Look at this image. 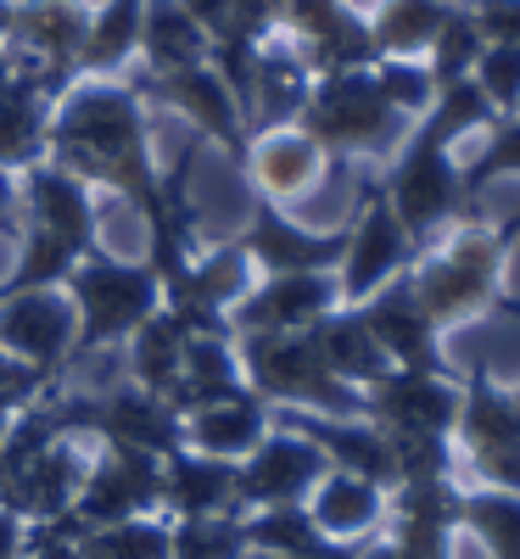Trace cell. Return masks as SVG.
Returning a JSON list of instances; mask_svg holds the SVG:
<instances>
[{
    "label": "cell",
    "mask_w": 520,
    "mask_h": 559,
    "mask_svg": "<svg viewBox=\"0 0 520 559\" xmlns=\"http://www.w3.org/2000/svg\"><path fill=\"white\" fill-rule=\"evenodd\" d=\"M330 308H342L336 274H258L252 292L229 308L235 336H286L308 331Z\"/></svg>",
    "instance_id": "2e32d148"
},
{
    "label": "cell",
    "mask_w": 520,
    "mask_h": 559,
    "mask_svg": "<svg viewBox=\"0 0 520 559\" xmlns=\"http://www.w3.org/2000/svg\"><path fill=\"white\" fill-rule=\"evenodd\" d=\"M482 51H487V34L476 28L470 7H453L448 23H442V34L432 39V51H425V68H432V79H437V90H442V84L470 79V68H476Z\"/></svg>",
    "instance_id": "8d00e7d4"
},
{
    "label": "cell",
    "mask_w": 520,
    "mask_h": 559,
    "mask_svg": "<svg viewBox=\"0 0 520 559\" xmlns=\"http://www.w3.org/2000/svg\"><path fill=\"white\" fill-rule=\"evenodd\" d=\"M358 559H409V554H403V543L387 532V537H369V543H358Z\"/></svg>",
    "instance_id": "681fc988"
},
{
    "label": "cell",
    "mask_w": 520,
    "mask_h": 559,
    "mask_svg": "<svg viewBox=\"0 0 520 559\" xmlns=\"http://www.w3.org/2000/svg\"><path fill=\"white\" fill-rule=\"evenodd\" d=\"M297 129L319 140L324 157H381L398 152L403 112H392L369 68H353V73H319L308 84Z\"/></svg>",
    "instance_id": "5b68a950"
},
{
    "label": "cell",
    "mask_w": 520,
    "mask_h": 559,
    "mask_svg": "<svg viewBox=\"0 0 520 559\" xmlns=\"http://www.w3.org/2000/svg\"><path fill=\"white\" fill-rule=\"evenodd\" d=\"M241 353V376L247 392L263 397L269 408H308V414H364V392L347 386L342 376H330V364L319 358L308 331L286 336H235Z\"/></svg>",
    "instance_id": "277c9868"
},
{
    "label": "cell",
    "mask_w": 520,
    "mask_h": 559,
    "mask_svg": "<svg viewBox=\"0 0 520 559\" xmlns=\"http://www.w3.org/2000/svg\"><path fill=\"white\" fill-rule=\"evenodd\" d=\"M174 7H185L202 28H208V39H218L224 34V17H229V0H174Z\"/></svg>",
    "instance_id": "ee69618b"
},
{
    "label": "cell",
    "mask_w": 520,
    "mask_h": 559,
    "mask_svg": "<svg viewBox=\"0 0 520 559\" xmlns=\"http://www.w3.org/2000/svg\"><path fill=\"white\" fill-rule=\"evenodd\" d=\"M73 269H79V252L68 241L23 224L17 229V263H12L7 280H0V297H7V292H39V286H68Z\"/></svg>",
    "instance_id": "836d02e7"
},
{
    "label": "cell",
    "mask_w": 520,
    "mask_h": 559,
    "mask_svg": "<svg viewBox=\"0 0 520 559\" xmlns=\"http://www.w3.org/2000/svg\"><path fill=\"white\" fill-rule=\"evenodd\" d=\"M252 258L241 252V241H224V247H197L174 274H163V302L185 308V313H213L229 319V308L252 292Z\"/></svg>",
    "instance_id": "ac0fdd59"
},
{
    "label": "cell",
    "mask_w": 520,
    "mask_h": 559,
    "mask_svg": "<svg viewBox=\"0 0 520 559\" xmlns=\"http://www.w3.org/2000/svg\"><path fill=\"white\" fill-rule=\"evenodd\" d=\"M168 548H174V521L140 515V521H118V526L84 532L79 559H168Z\"/></svg>",
    "instance_id": "d590c367"
},
{
    "label": "cell",
    "mask_w": 520,
    "mask_h": 559,
    "mask_svg": "<svg viewBox=\"0 0 520 559\" xmlns=\"http://www.w3.org/2000/svg\"><path fill=\"white\" fill-rule=\"evenodd\" d=\"M509 392H515V403H520V386H509Z\"/></svg>",
    "instance_id": "f5cc1de1"
},
{
    "label": "cell",
    "mask_w": 520,
    "mask_h": 559,
    "mask_svg": "<svg viewBox=\"0 0 520 559\" xmlns=\"http://www.w3.org/2000/svg\"><path fill=\"white\" fill-rule=\"evenodd\" d=\"M269 426H274V419H269V403L252 397V392H241V397H224V403H208V408H197V414H185L179 448L241 464V459L263 442Z\"/></svg>",
    "instance_id": "cb8c5ba5"
},
{
    "label": "cell",
    "mask_w": 520,
    "mask_h": 559,
    "mask_svg": "<svg viewBox=\"0 0 520 559\" xmlns=\"http://www.w3.org/2000/svg\"><path fill=\"white\" fill-rule=\"evenodd\" d=\"M247 174L258 185V197L263 202H297L308 197L314 185L324 179V152H319V140L303 134L297 123H280V129H263L258 140H247Z\"/></svg>",
    "instance_id": "d6986e66"
},
{
    "label": "cell",
    "mask_w": 520,
    "mask_h": 559,
    "mask_svg": "<svg viewBox=\"0 0 520 559\" xmlns=\"http://www.w3.org/2000/svg\"><path fill=\"white\" fill-rule=\"evenodd\" d=\"M140 51H146V62H152V79H163V73H179V68L208 62L213 39H208V28L185 12V7H174V0H157V7L146 12V23H140Z\"/></svg>",
    "instance_id": "f546056e"
},
{
    "label": "cell",
    "mask_w": 520,
    "mask_h": 559,
    "mask_svg": "<svg viewBox=\"0 0 520 559\" xmlns=\"http://www.w3.org/2000/svg\"><path fill=\"white\" fill-rule=\"evenodd\" d=\"M73 515L90 532L118 526V521H140V515H163V453L102 442V453L90 459L84 487L73 498Z\"/></svg>",
    "instance_id": "9c48e42d"
},
{
    "label": "cell",
    "mask_w": 520,
    "mask_h": 559,
    "mask_svg": "<svg viewBox=\"0 0 520 559\" xmlns=\"http://www.w3.org/2000/svg\"><path fill=\"white\" fill-rule=\"evenodd\" d=\"M168 559H247L241 515H202V521H174Z\"/></svg>",
    "instance_id": "f35d334b"
},
{
    "label": "cell",
    "mask_w": 520,
    "mask_h": 559,
    "mask_svg": "<svg viewBox=\"0 0 520 559\" xmlns=\"http://www.w3.org/2000/svg\"><path fill=\"white\" fill-rule=\"evenodd\" d=\"M330 471V459L292 426H269L263 442L235 464V498L247 509H280V503H308L314 481Z\"/></svg>",
    "instance_id": "7c38bea8"
},
{
    "label": "cell",
    "mask_w": 520,
    "mask_h": 559,
    "mask_svg": "<svg viewBox=\"0 0 520 559\" xmlns=\"http://www.w3.org/2000/svg\"><path fill=\"white\" fill-rule=\"evenodd\" d=\"M381 191H387L398 224L414 236V247L437 241L464 207V179H459L453 140H442L432 123H414L398 140L392 168L381 174Z\"/></svg>",
    "instance_id": "8992f818"
},
{
    "label": "cell",
    "mask_w": 520,
    "mask_h": 559,
    "mask_svg": "<svg viewBox=\"0 0 520 559\" xmlns=\"http://www.w3.org/2000/svg\"><path fill=\"white\" fill-rule=\"evenodd\" d=\"M84 28H90V17L73 7V0H28V7L12 17V34L28 45V57L39 51V68H45L51 84L79 62Z\"/></svg>",
    "instance_id": "4316f807"
},
{
    "label": "cell",
    "mask_w": 520,
    "mask_h": 559,
    "mask_svg": "<svg viewBox=\"0 0 520 559\" xmlns=\"http://www.w3.org/2000/svg\"><path fill=\"white\" fill-rule=\"evenodd\" d=\"M39 397H45V392H39ZM28 403H34V392H0V437L12 431V419H17Z\"/></svg>",
    "instance_id": "c3c4849f"
},
{
    "label": "cell",
    "mask_w": 520,
    "mask_h": 559,
    "mask_svg": "<svg viewBox=\"0 0 520 559\" xmlns=\"http://www.w3.org/2000/svg\"><path fill=\"white\" fill-rule=\"evenodd\" d=\"M17 79H23V62H17L12 51H0V96H7V90H12Z\"/></svg>",
    "instance_id": "f907efd6"
},
{
    "label": "cell",
    "mask_w": 520,
    "mask_h": 559,
    "mask_svg": "<svg viewBox=\"0 0 520 559\" xmlns=\"http://www.w3.org/2000/svg\"><path fill=\"white\" fill-rule=\"evenodd\" d=\"M247 559H358V543H319L308 554H247Z\"/></svg>",
    "instance_id": "bcb514c9"
},
{
    "label": "cell",
    "mask_w": 520,
    "mask_h": 559,
    "mask_svg": "<svg viewBox=\"0 0 520 559\" xmlns=\"http://www.w3.org/2000/svg\"><path fill=\"white\" fill-rule=\"evenodd\" d=\"M23 543H28V521L0 503V559H23Z\"/></svg>",
    "instance_id": "f6af8a7d"
},
{
    "label": "cell",
    "mask_w": 520,
    "mask_h": 559,
    "mask_svg": "<svg viewBox=\"0 0 520 559\" xmlns=\"http://www.w3.org/2000/svg\"><path fill=\"white\" fill-rule=\"evenodd\" d=\"M68 297L79 308V347H73V364H79L84 353L123 347L163 308V274L146 258L129 263L113 252H90L68 274Z\"/></svg>",
    "instance_id": "3957f363"
},
{
    "label": "cell",
    "mask_w": 520,
    "mask_h": 559,
    "mask_svg": "<svg viewBox=\"0 0 520 559\" xmlns=\"http://www.w3.org/2000/svg\"><path fill=\"white\" fill-rule=\"evenodd\" d=\"M364 324H369V336L381 342V353L392 358V369H432V376H453V364H448V347H442V324L425 313V302L414 297L409 286V269L398 280H387L375 297L358 302Z\"/></svg>",
    "instance_id": "9a60e30c"
},
{
    "label": "cell",
    "mask_w": 520,
    "mask_h": 559,
    "mask_svg": "<svg viewBox=\"0 0 520 559\" xmlns=\"http://www.w3.org/2000/svg\"><path fill=\"white\" fill-rule=\"evenodd\" d=\"M470 79H476V90L493 102L498 118L520 112V45H487L476 68H470Z\"/></svg>",
    "instance_id": "60d3db41"
},
{
    "label": "cell",
    "mask_w": 520,
    "mask_h": 559,
    "mask_svg": "<svg viewBox=\"0 0 520 559\" xmlns=\"http://www.w3.org/2000/svg\"><path fill=\"white\" fill-rule=\"evenodd\" d=\"M241 532H247V554H308L319 543H330L308 503H280V509H247L241 515Z\"/></svg>",
    "instance_id": "e575fe53"
},
{
    "label": "cell",
    "mask_w": 520,
    "mask_h": 559,
    "mask_svg": "<svg viewBox=\"0 0 520 559\" xmlns=\"http://www.w3.org/2000/svg\"><path fill=\"white\" fill-rule=\"evenodd\" d=\"M185 319L174 308H157L140 331L123 342V364H129V386L140 392H157L168 397L174 381H179V358H185Z\"/></svg>",
    "instance_id": "f1b7e54d"
},
{
    "label": "cell",
    "mask_w": 520,
    "mask_h": 559,
    "mask_svg": "<svg viewBox=\"0 0 520 559\" xmlns=\"http://www.w3.org/2000/svg\"><path fill=\"white\" fill-rule=\"evenodd\" d=\"M235 241H241V252L252 258L258 274H336V263L347 252V224L342 229H308L280 202L258 197L247 229Z\"/></svg>",
    "instance_id": "5bb4252c"
},
{
    "label": "cell",
    "mask_w": 520,
    "mask_h": 559,
    "mask_svg": "<svg viewBox=\"0 0 520 559\" xmlns=\"http://www.w3.org/2000/svg\"><path fill=\"white\" fill-rule=\"evenodd\" d=\"M73 426L79 437L90 431L96 442H118V448H146V453H174L179 448V426L185 414H174L168 397L140 392V386H113L107 397H73Z\"/></svg>",
    "instance_id": "e0dca14e"
},
{
    "label": "cell",
    "mask_w": 520,
    "mask_h": 559,
    "mask_svg": "<svg viewBox=\"0 0 520 559\" xmlns=\"http://www.w3.org/2000/svg\"><path fill=\"white\" fill-rule=\"evenodd\" d=\"M157 96L185 112L208 140H218V146L241 163L247 157V129H241V102L229 96V84L213 73V62H197V68H179V73H163L157 79Z\"/></svg>",
    "instance_id": "7402d4cb"
},
{
    "label": "cell",
    "mask_w": 520,
    "mask_h": 559,
    "mask_svg": "<svg viewBox=\"0 0 520 559\" xmlns=\"http://www.w3.org/2000/svg\"><path fill=\"white\" fill-rule=\"evenodd\" d=\"M470 17L487 34V45H520V0H476Z\"/></svg>",
    "instance_id": "b9f144b4"
},
{
    "label": "cell",
    "mask_w": 520,
    "mask_h": 559,
    "mask_svg": "<svg viewBox=\"0 0 520 559\" xmlns=\"http://www.w3.org/2000/svg\"><path fill=\"white\" fill-rule=\"evenodd\" d=\"M308 336H314V347H319V358L330 364V376H342L347 386H375L392 369V358L381 353V342L369 336V324H364V313L358 308H330L319 324H308Z\"/></svg>",
    "instance_id": "484cf974"
},
{
    "label": "cell",
    "mask_w": 520,
    "mask_h": 559,
    "mask_svg": "<svg viewBox=\"0 0 520 559\" xmlns=\"http://www.w3.org/2000/svg\"><path fill=\"white\" fill-rule=\"evenodd\" d=\"M17 218H23V213H17V174L0 168V229H23Z\"/></svg>",
    "instance_id": "7dc6e473"
},
{
    "label": "cell",
    "mask_w": 520,
    "mask_h": 559,
    "mask_svg": "<svg viewBox=\"0 0 520 559\" xmlns=\"http://www.w3.org/2000/svg\"><path fill=\"white\" fill-rule=\"evenodd\" d=\"M140 23H146V0H107V7L90 17L73 68H90V73L118 68L129 51H140Z\"/></svg>",
    "instance_id": "d6a6232c"
},
{
    "label": "cell",
    "mask_w": 520,
    "mask_h": 559,
    "mask_svg": "<svg viewBox=\"0 0 520 559\" xmlns=\"http://www.w3.org/2000/svg\"><path fill=\"white\" fill-rule=\"evenodd\" d=\"M12 17H17V7H12V0H0V34H12Z\"/></svg>",
    "instance_id": "816d5d0a"
},
{
    "label": "cell",
    "mask_w": 520,
    "mask_h": 559,
    "mask_svg": "<svg viewBox=\"0 0 520 559\" xmlns=\"http://www.w3.org/2000/svg\"><path fill=\"white\" fill-rule=\"evenodd\" d=\"M308 515L330 543H369L387 526V487H375L353 471H324L308 492Z\"/></svg>",
    "instance_id": "603a6c76"
},
{
    "label": "cell",
    "mask_w": 520,
    "mask_h": 559,
    "mask_svg": "<svg viewBox=\"0 0 520 559\" xmlns=\"http://www.w3.org/2000/svg\"><path fill=\"white\" fill-rule=\"evenodd\" d=\"M459 179H464V202L482 197L493 179H520V112H509V118H498V123L487 129V140L476 146V157L459 168Z\"/></svg>",
    "instance_id": "74e56055"
},
{
    "label": "cell",
    "mask_w": 520,
    "mask_h": 559,
    "mask_svg": "<svg viewBox=\"0 0 520 559\" xmlns=\"http://www.w3.org/2000/svg\"><path fill=\"white\" fill-rule=\"evenodd\" d=\"M84 471L90 459H79L73 437H57L45 453H34L23 471L12 476V487L0 492V503L12 509V515H23L28 526L34 521H57V515H73V498L84 487Z\"/></svg>",
    "instance_id": "ffe728a7"
},
{
    "label": "cell",
    "mask_w": 520,
    "mask_h": 559,
    "mask_svg": "<svg viewBox=\"0 0 520 559\" xmlns=\"http://www.w3.org/2000/svg\"><path fill=\"white\" fill-rule=\"evenodd\" d=\"M247 376H241V353L235 336H185V358H179V381L168 392L174 414H197L208 403L241 397Z\"/></svg>",
    "instance_id": "d4e9b609"
},
{
    "label": "cell",
    "mask_w": 520,
    "mask_h": 559,
    "mask_svg": "<svg viewBox=\"0 0 520 559\" xmlns=\"http://www.w3.org/2000/svg\"><path fill=\"white\" fill-rule=\"evenodd\" d=\"M202 515H241L235 459H208L191 448H174L163 459V521H202Z\"/></svg>",
    "instance_id": "44dd1931"
},
{
    "label": "cell",
    "mask_w": 520,
    "mask_h": 559,
    "mask_svg": "<svg viewBox=\"0 0 520 559\" xmlns=\"http://www.w3.org/2000/svg\"><path fill=\"white\" fill-rule=\"evenodd\" d=\"M459 532H470L487 559H520V492L504 487H464L459 498Z\"/></svg>",
    "instance_id": "1f68e13d"
},
{
    "label": "cell",
    "mask_w": 520,
    "mask_h": 559,
    "mask_svg": "<svg viewBox=\"0 0 520 559\" xmlns=\"http://www.w3.org/2000/svg\"><path fill=\"white\" fill-rule=\"evenodd\" d=\"M45 79L23 68V79L0 96V168L23 174L45 163V140H51V118H45Z\"/></svg>",
    "instance_id": "83f0119b"
},
{
    "label": "cell",
    "mask_w": 520,
    "mask_h": 559,
    "mask_svg": "<svg viewBox=\"0 0 520 559\" xmlns=\"http://www.w3.org/2000/svg\"><path fill=\"white\" fill-rule=\"evenodd\" d=\"M453 0H381L369 17V39L381 57H425L442 34Z\"/></svg>",
    "instance_id": "4dcf8cb0"
},
{
    "label": "cell",
    "mask_w": 520,
    "mask_h": 559,
    "mask_svg": "<svg viewBox=\"0 0 520 559\" xmlns=\"http://www.w3.org/2000/svg\"><path fill=\"white\" fill-rule=\"evenodd\" d=\"M79 347V308L68 286H39V292H7L0 297V353L39 369V376H62Z\"/></svg>",
    "instance_id": "30bf717a"
},
{
    "label": "cell",
    "mask_w": 520,
    "mask_h": 559,
    "mask_svg": "<svg viewBox=\"0 0 520 559\" xmlns=\"http://www.w3.org/2000/svg\"><path fill=\"white\" fill-rule=\"evenodd\" d=\"M414 236L398 224L381 179H364L358 185V213L347 218V252L336 263V286H342V302L358 308L364 297H375L387 286V280H398L409 263H414Z\"/></svg>",
    "instance_id": "ba28073f"
},
{
    "label": "cell",
    "mask_w": 520,
    "mask_h": 559,
    "mask_svg": "<svg viewBox=\"0 0 520 559\" xmlns=\"http://www.w3.org/2000/svg\"><path fill=\"white\" fill-rule=\"evenodd\" d=\"M369 73L381 84V96L392 102V112H403V118H425V107L437 102V79L419 57H381Z\"/></svg>",
    "instance_id": "ab89813d"
},
{
    "label": "cell",
    "mask_w": 520,
    "mask_h": 559,
    "mask_svg": "<svg viewBox=\"0 0 520 559\" xmlns=\"http://www.w3.org/2000/svg\"><path fill=\"white\" fill-rule=\"evenodd\" d=\"M459 464L476 487L520 492V403L509 386L487 376V364H470L459 376V426H453Z\"/></svg>",
    "instance_id": "52a82bcc"
},
{
    "label": "cell",
    "mask_w": 520,
    "mask_h": 559,
    "mask_svg": "<svg viewBox=\"0 0 520 559\" xmlns=\"http://www.w3.org/2000/svg\"><path fill=\"white\" fill-rule=\"evenodd\" d=\"M509 247L515 236L504 224H448L437 241H425L409 263V286L425 302L442 331L487 313H520V302L509 297Z\"/></svg>",
    "instance_id": "7a4b0ae2"
},
{
    "label": "cell",
    "mask_w": 520,
    "mask_h": 559,
    "mask_svg": "<svg viewBox=\"0 0 520 559\" xmlns=\"http://www.w3.org/2000/svg\"><path fill=\"white\" fill-rule=\"evenodd\" d=\"M364 419H375L387 437H453L459 426V369H387L375 386H364Z\"/></svg>",
    "instance_id": "8fae6325"
},
{
    "label": "cell",
    "mask_w": 520,
    "mask_h": 559,
    "mask_svg": "<svg viewBox=\"0 0 520 559\" xmlns=\"http://www.w3.org/2000/svg\"><path fill=\"white\" fill-rule=\"evenodd\" d=\"M51 381L57 376H39V369H28V364H17L12 353H0V392H51Z\"/></svg>",
    "instance_id": "7bdbcfd3"
},
{
    "label": "cell",
    "mask_w": 520,
    "mask_h": 559,
    "mask_svg": "<svg viewBox=\"0 0 520 559\" xmlns=\"http://www.w3.org/2000/svg\"><path fill=\"white\" fill-rule=\"evenodd\" d=\"M45 157L79 174L84 185L118 191L140 218H146V263L157 274H174L197 252V218L185 207V168L174 179L157 174L146 123H140L134 90L118 84H84L57 107Z\"/></svg>",
    "instance_id": "6da1fadb"
},
{
    "label": "cell",
    "mask_w": 520,
    "mask_h": 559,
    "mask_svg": "<svg viewBox=\"0 0 520 559\" xmlns=\"http://www.w3.org/2000/svg\"><path fill=\"white\" fill-rule=\"evenodd\" d=\"M17 213H23V224L68 241L79 258L107 252L102 247V218H96V191H90L79 174H68L62 163H51V157L17 174Z\"/></svg>",
    "instance_id": "4fadbf2b"
}]
</instances>
